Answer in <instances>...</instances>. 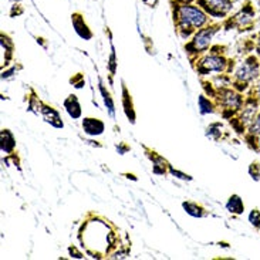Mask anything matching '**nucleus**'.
<instances>
[{
	"label": "nucleus",
	"instance_id": "obj_33",
	"mask_svg": "<svg viewBox=\"0 0 260 260\" xmlns=\"http://www.w3.org/2000/svg\"><path fill=\"white\" fill-rule=\"evenodd\" d=\"M13 3H20V2H23V0H12Z\"/></svg>",
	"mask_w": 260,
	"mask_h": 260
},
{
	"label": "nucleus",
	"instance_id": "obj_2",
	"mask_svg": "<svg viewBox=\"0 0 260 260\" xmlns=\"http://www.w3.org/2000/svg\"><path fill=\"white\" fill-rule=\"evenodd\" d=\"M228 46L225 44H215L209 49V53L201 58L192 67L195 69L199 76H209L212 73L218 74H231L236 70V58L226 56Z\"/></svg>",
	"mask_w": 260,
	"mask_h": 260
},
{
	"label": "nucleus",
	"instance_id": "obj_27",
	"mask_svg": "<svg viewBox=\"0 0 260 260\" xmlns=\"http://www.w3.org/2000/svg\"><path fill=\"white\" fill-rule=\"evenodd\" d=\"M70 83L76 88H83L85 84V80H84V76L81 74V73H77V76H74V77L70 78Z\"/></svg>",
	"mask_w": 260,
	"mask_h": 260
},
{
	"label": "nucleus",
	"instance_id": "obj_3",
	"mask_svg": "<svg viewBox=\"0 0 260 260\" xmlns=\"http://www.w3.org/2000/svg\"><path fill=\"white\" fill-rule=\"evenodd\" d=\"M222 28H223L222 21L212 20L206 26L199 28L197 33L190 37L189 42L185 43L183 49H185L186 56L189 58L190 66H193L198 61V58H201L206 51H209V49L212 47L211 44L213 37L218 35Z\"/></svg>",
	"mask_w": 260,
	"mask_h": 260
},
{
	"label": "nucleus",
	"instance_id": "obj_25",
	"mask_svg": "<svg viewBox=\"0 0 260 260\" xmlns=\"http://www.w3.org/2000/svg\"><path fill=\"white\" fill-rule=\"evenodd\" d=\"M249 174L253 178L254 181L260 179V162H252L249 167Z\"/></svg>",
	"mask_w": 260,
	"mask_h": 260
},
{
	"label": "nucleus",
	"instance_id": "obj_18",
	"mask_svg": "<svg viewBox=\"0 0 260 260\" xmlns=\"http://www.w3.org/2000/svg\"><path fill=\"white\" fill-rule=\"evenodd\" d=\"M198 107H199V111L201 114H215L218 111V106L215 103V100L208 97L206 94H202L199 99H198Z\"/></svg>",
	"mask_w": 260,
	"mask_h": 260
},
{
	"label": "nucleus",
	"instance_id": "obj_11",
	"mask_svg": "<svg viewBox=\"0 0 260 260\" xmlns=\"http://www.w3.org/2000/svg\"><path fill=\"white\" fill-rule=\"evenodd\" d=\"M144 149L147 152V156L151 159L152 165H154V169H152L154 174H156V175H165L167 172H169V165L171 164L164 156H161L158 152H155V151L147 147H144Z\"/></svg>",
	"mask_w": 260,
	"mask_h": 260
},
{
	"label": "nucleus",
	"instance_id": "obj_12",
	"mask_svg": "<svg viewBox=\"0 0 260 260\" xmlns=\"http://www.w3.org/2000/svg\"><path fill=\"white\" fill-rule=\"evenodd\" d=\"M83 131L90 137H99V135H103L106 131V124L100 118L85 117L83 120Z\"/></svg>",
	"mask_w": 260,
	"mask_h": 260
},
{
	"label": "nucleus",
	"instance_id": "obj_8",
	"mask_svg": "<svg viewBox=\"0 0 260 260\" xmlns=\"http://www.w3.org/2000/svg\"><path fill=\"white\" fill-rule=\"evenodd\" d=\"M198 6L209 14L212 20H225L233 10V0H197Z\"/></svg>",
	"mask_w": 260,
	"mask_h": 260
},
{
	"label": "nucleus",
	"instance_id": "obj_7",
	"mask_svg": "<svg viewBox=\"0 0 260 260\" xmlns=\"http://www.w3.org/2000/svg\"><path fill=\"white\" fill-rule=\"evenodd\" d=\"M260 111V104L257 99L253 95V92L250 90L246 91V99H245V104L242 107L239 113L236 114L235 117H232L229 120L231 127L235 131L236 135H239L243 138V135L246 133L247 127L250 125V122L254 120V117L257 115Z\"/></svg>",
	"mask_w": 260,
	"mask_h": 260
},
{
	"label": "nucleus",
	"instance_id": "obj_23",
	"mask_svg": "<svg viewBox=\"0 0 260 260\" xmlns=\"http://www.w3.org/2000/svg\"><path fill=\"white\" fill-rule=\"evenodd\" d=\"M30 92H31V95L28 97V104H27L28 108L27 110L35 114H40L42 113V107L44 103H42V100L36 95L35 90H30Z\"/></svg>",
	"mask_w": 260,
	"mask_h": 260
},
{
	"label": "nucleus",
	"instance_id": "obj_26",
	"mask_svg": "<svg viewBox=\"0 0 260 260\" xmlns=\"http://www.w3.org/2000/svg\"><path fill=\"white\" fill-rule=\"evenodd\" d=\"M169 174L174 175L175 178H178V179H182V181H192V176L186 175V174H183L181 171H178V169L174 168L172 165H169Z\"/></svg>",
	"mask_w": 260,
	"mask_h": 260
},
{
	"label": "nucleus",
	"instance_id": "obj_31",
	"mask_svg": "<svg viewBox=\"0 0 260 260\" xmlns=\"http://www.w3.org/2000/svg\"><path fill=\"white\" fill-rule=\"evenodd\" d=\"M69 252H70L71 254H73V253L76 254V257H77V259H81V257H83V253H81V252H78L77 249H76L74 246L69 247Z\"/></svg>",
	"mask_w": 260,
	"mask_h": 260
},
{
	"label": "nucleus",
	"instance_id": "obj_5",
	"mask_svg": "<svg viewBox=\"0 0 260 260\" xmlns=\"http://www.w3.org/2000/svg\"><path fill=\"white\" fill-rule=\"evenodd\" d=\"M246 94L236 91L232 85L226 87H216V94H215V103L220 110V115L225 120H231L236 114L242 110L245 104Z\"/></svg>",
	"mask_w": 260,
	"mask_h": 260
},
{
	"label": "nucleus",
	"instance_id": "obj_29",
	"mask_svg": "<svg viewBox=\"0 0 260 260\" xmlns=\"http://www.w3.org/2000/svg\"><path fill=\"white\" fill-rule=\"evenodd\" d=\"M108 67H110V71H111V76L115 74V67H117V63H115V51H111V56H110V63H108Z\"/></svg>",
	"mask_w": 260,
	"mask_h": 260
},
{
	"label": "nucleus",
	"instance_id": "obj_16",
	"mask_svg": "<svg viewBox=\"0 0 260 260\" xmlns=\"http://www.w3.org/2000/svg\"><path fill=\"white\" fill-rule=\"evenodd\" d=\"M0 141H2V152L5 155L14 154L16 149V138L13 133L7 128H3L0 133Z\"/></svg>",
	"mask_w": 260,
	"mask_h": 260
},
{
	"label": "nucleus",
	"instance_id": "obj_9",
	"mask_svg": "<svg viewBox=\"0 0 260 260\" xmlns=\"http://www.w3.org/2000/svg\"><path fill=\"white\" fill-rule=\"evenodd\" d=\"M259 138H260V111L254 117V120L247 127L246 133L243 135V141L249 149L259 154Z\"/></svg>",
	"mask_w": 260,
	"mask_h": 260
},
{
	"label": "nucleus",
	"instance_id": "obj_32",
	"mask_svg": "<svg viewBox=\"0 0 260 260\" xmlns=\"http://www.w3.org/2000/svg\"><path fill=\"white\" fill-rule=\"evenodd\" d=\"M197 0H169V3H195Z\"/></svg>",
	"mask_w": 260,
	"mask_h": 260
},
{
	"label": "nucleus",
	"instance_id": "obj_10",
	"mask_svg": "<svg viewBox=\"0 0 260 260\" xmlns=\"http://www.w3.org/2000/svg\"><path fill=\"white\" fill-rule=\"evenodd\" d=\"M71 23H73V27L76 30V33H77L81 39H84V40H90L92 39V31L90 26L87 24V21H85L84 16L80 13V12H76V13L71 14Z\"/></svg>",
	"mask_w": 260,
	"mask_h": 260
},
{
	"label": "nucleus",
	"instance_id": "obj_15",
	"mask_svg": "<svg viewBox=\"0 0 260 260\" xmlns=\"http://www.w3.org/2000/svg\"><path fill=\"white\" fill-rule=\"evenodd\" d=\"M2 51H3V58H2V61L5 66H9L10 61L13 60V51H14V43L12 40V37L5 33V31H2Z\"/></svg>",
	"mask_w": 260,
	"mask_h": 260
},
{
	"label": "nucleus",
	"instance_id": "obj_34",
	"mask_svg": "<svg viewBox=\"0 0 260 260\" xmlns=\"http://www.w3.org/2000/svg\"><path fill=\"white\" fill-rule=\"evenodd\" d=\"M259 154H260V138H259Z\"/></svg>",
	"mask_w": 260,
	"mask_h": 260
},
{
	"label": "nucleus",
	"instance_id": "obj_28",
	"mask_svg": "<svg viewBox=\"0 0 260 260\" xmlns=\"http://www.w3.org/2000/svg\"><path fill=\"white\" fill-rule=\"evenodd\" d=\"M249 90L253 92V95L257 99V101H259V104H260V77L256 80V83H254Z\"/></svg>",
	"mask_w": 260,
	"mask_h": 260
},
{
	"label": "nucleus",
	"instance_id": "obj_22",
	"mask_svg": "<svg viewBox=\"0 0 260 260\" xmlns=\"http://www.w3.org/2000/svg\"><path fill=\"white\" fill-rule=\"evenodd\" d=\"M100 91H101V95H103V100H104V104L108 108V113H110V117L111 118H115V107H114V101L113 97H111V94L107 91L106 87L103 85V83L100 81Z\"/></svg>",
	"mask_w": 260,
	"mask_h": 260
},
{
	"label": "nucleus",
	"instance_id": "obj_21",
	"mask_svg": "<svg viewBox=\"0 0 260 260\" xmlns=\"http://www.w3.org/2000/svg\"><path fill=\"white\" fill-rule=\"evenodd\" d=\"M208 133L206 135L213 141H220L223 140V134H225V129H223V125L220 122H212L211 125L206 129Z\"/></svg>",
	"mask_w": 260,
	"mask_h": 260
},
{
	"label": "nucleus",
	"instance_id": "obj_6",
	"mask_svg": "<svg viewBox=\"0 0 260 260\" xmlns=\"http://www.w3.org/2000/svg\"><path fill=\"white\" fill-rule=\"evenodd\" d=\"M257 21V9L254 7L253 0H243L240 9L228 16L225 20H222L223 30H236L238 33L250 31Z\"/></svg>",
	"mask_w": 260,
	"mask_h": 260
},
{
	"label": "nucleus",
	"instance_id": "obj_13",
	"mask_svg": "<svg viewBox=\"0 0 260 260\" xmlns=\"http://www.w3.org/2000/svg\"><path fill=\"white\" fill-rule=\"evenodd\" d=\"M42 117L43 120L46 121L47 124H50L51 127L54 128H63L64 127V122L61 120V117H60V113L57 111L54 107L47 106V104H43L42 107Z\"/></svg>",
	"mask_w": 260,
	"mask_h": 260
},
{
	"label": "nucleus",
	"instance_id": "obj_24",
	"mask_svg": "<svg viewBox=\"0 0 260 260\" xmlns=\"http://www.w3.org/2000/svg\"><path fill=\"white\" fill-rule=\"evenodd\" d=\"M247 219H249L250 225L253 226L256 231H259L260 232V211L259 209H257V208L252 209V211L249 212V216H247Z\"/></svg>",
	"mask_w": 260,
	"mask_h": 260
},
{
	"label": "nucleus",
	"instance_id": "obj_4",
	"mask_svg": "<svg viewBox=\"0 0 260 260\" xmlns=\"http://www.w3.org/2000/svg\"><path fill=\"white\" fill-rule=\"evenodd\" d=\"M260 77V58L256 53H249L232 74V87L236 91H246Z\"/></svg>",
	"mask_w": 260,
	"mask_h": 260
},
{
	"label": "nucleus",
	"instance_id": "obj_17",
	"mask_svg": "<svg viewBox=\"0 0 260 260\" xmlns=\"http://www.w3.org/2000/svg\"><path fill=\"white\" fill-rule=\"evenodd\" d=\"M245 209H246L245 208V202L240 198V195L232 193L229 197V199H228V202H226V211L229 212L231 215H233V216H240V215H243Z\"/></svg>",
	"mask_w": 260,
	"mask_h": 260
},
{
	"label": "nucleus",
	"instance_id": "obj_20",
	"mask_svg": "<svg viewBox=\"0 0 260 260\" xmlns=\"http://www.w3.org/2000/svg\"><path fill=\"white\" fill-rule=\"evenodd\" d=\"M122 104H124V110H125L127 117L134 124V122H135V113H134L133 99H131V94L128 92L127 87L124 84H122Z\"/></svg>",
	"mask_w": 260,
	"mask_h": 260
},
{
	"label": "nucleus",
	"instance_id": "obj_14",
	"mask_svg": "<svg viewBox=\"0 0 260 260\" xmlns=\"http://www.w3.org/2000/svg\"><path fill=\"white\" fill-rule=\"evenodd\" d=\"M64 108L73 120H78L83 115V108H81V104H80L76 94H70L67 99L64 100Z\"/></svg>",
	"mask_w": 260,
	"mask_h": 260
},
{
	"label": "nucleus",
	"instance_id": "obj_1",
	"mask_svg": "<svg viewBox=\"0 0 260 260\" xmlns=\"http://www.w3.org/2000/svg\"><path fill=\"white\" fill-rule=\"evenodd\" d=\"M172 10V21L178 36L189 40L199 28L211 23L212 19L197 3H169Z\"/></svg>",
	"mask_w": 260,
	"mask_h": 260
},
{
	"label": "nucleus",
	"instance_id": "obj_30",
	"mask_svg": "<svg viewBox=\"0 0 260 260\" xmlns=\"http://www.w3.org/2000/svg\"><path fill=\"white\" fill-rule=\"evenodd\" d=\"M254 51L260 58V30L256 33V39H254Z\"/></svg>",
	"mask_w": 260,
	"mask_h": 260
},
{
	"label": "nucleus",
	"instance_id": "obj_19",
	"mask_svg": "<svg viewBox=\"0 0 260 260\" xmlns=\"http://www.w3.org/2000/svg\"><path fill=\"white\" fill-rule=\"evenodd\" d=\"M182 208L192 218H205L208 215V211L198 202H183Z\"/></svg>",
	"mask_w": 260,
	"mask_h": 260
}]
</instances>
